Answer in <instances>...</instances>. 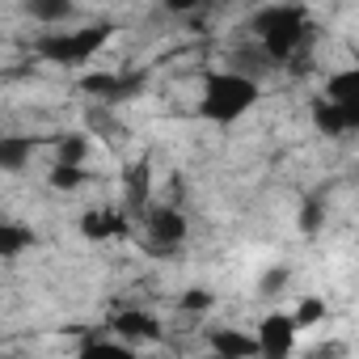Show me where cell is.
Returning <instances> with one entry per match:
<instances>
[{
  "instance_id": "obj_1",
  "label": "cell",
  "mask_w": 359,
  "mask_h": 359,
  "mask_svg": "<svg viewBox=\"0 0 359 359\" xmlns=\"http://www.w3.org/2000/svg\"><path fill=\"white\" fill-rule=\"evenodd\" d=\"M258 102V81L245 72H216L203 81V102L199 114L208 123H237L241 114H250Z\"/></svg>"
},
{
  "instance_id": "obj_2",
  "label": "cell",
  "mask_w": 359,
  "mask_h": 359,
  "mask_svg": "<svg viewBox=\"0 0 359 359\" xmlns=\"http://www.w3.org/2000/svg\"><path fill=\"white\" fill-rule=\"evenodd\" d=\"M304 13L292 9V5H275V9H262L254 18V34L262 39V55L271 64H287L296 55V47L304 43Z\"/></svg>"
},
{
  "instance_id": "obj_3",
  "label": "cell",
  "mask_w": 359,
  "mask_h": 359,
  "mask_svg": "<svg viewBox=\"0 0 359 359\" xmlns=\"http://www.w3.org/2000/svg\"><path fill=\"white\" fill-rule=\"evenodd\" d=\"M110 26H81V30H72V34H47L43 43H39V55L43 60H51V64H64V68H72V64H89L106 43H110Z\"/></svg>"
},
{
  "instance_id": "obj_4",
  "label": "cell",
  "mask_w": 359,
  "mask_h": 359,
  "mask_svg": "<svg viewBox=\"0 0 359 359\" xmlns=\"http://www.w3.org/2000/svg\"><path fill=\"white\" fill-rule=\"evenodd\" d=\"M296 321H292V313H271L262 325H258V351L262 355H271V359H283V355H292L296 351Z\"/></svg>"
},
{
  "instance_id": "obj_5",
  "label": "cell",
  "mask_w": 359,
  "mask_h": 359,
  "mask_svg": "<svg viewBox=\"0 0 359 359\" xmlns=\"http://www.w3.org/2000/svg\"><path fill=\"white\" fill-rule=\"evenodd\" d=\"M187 233H191V224H187V216L177 208H148V237H152V245L173 250V245L187 241Z\"/></svg>"
},
{
  "instance_id": "obj_6",
  "label": "cell",
  "mask_w": 359,
  "mask_h": 359,
  "mask_svg": "<svg viewBox=\"0 0 359 359\" xmlns=\"http://www.w3.org/2000/svg\"><path fill=\"white\" fill-rule=\"evenodd\" d=\"M313 123H317V131H325V135H346V131H355L359 127V106H342V102H317L313 106Z\"/></svg>"
},
{
  "instance_id": "obj_7",
  "label": "cell",
  "mask_w": 359,
  "mask_h": 359,
  "mask_svg": "<svg viewBox=\"0 0 359 359\" xmlns=\"http://www.w3.org/2000/svg\"><path fill=\"white\" fill-rule=\"evenodd\" d=\"M110 330H114L123 342H148V338L161 334V325H156L148 313H140V309H123V313H114V317H110Z\"/></svg>"
},
{
  "instance_id": "obj_8",
  "label": "cell",
  "mask_w": 359,
  "mask_h": 359,
  "mask_svg": "<svg viewBox=\"0 0 359 359\" xmlns=\"http://www.w3.org/2000/svg\"><path fill=\"white\" fill-rule=\"evenodd\" d=\"M81 233H85L89 241L127 237V216H123V212H85V216H81Z\"/></svg>"
},
{
  "instance_id": "obj_9",
  "label": "cell",
  "mask_w": 359,
  "mask_h": 359,
  "mask_svg": "<svg viewBox=\"0 0 359 359\" xmlns=\"http://www.w3.org/2000/svg\"><path fill=\"white\" fill-rule=\"evenodd\" d=\"M34 245V233L18 220H0V258H22Z\"/></svg>"
},
{
  "instance_id": "obj_10",
  "label": "cell",
  "mask_w": 359,
  "mask_h": 359,
  "mask_svg": "<svg viewBox=\"0 0 359 359\" xmlns=\"http://www.w3.org/2000/svg\"><path fill=\"white\" fill-rule=\"evenodd\" d=\"M325 97L330 102H342V106H359V72L355 68H342V72L325 76Z\"/></svg>"
},
{
  "instance_id": "obj_11",
  "label": "cell",
  "mask_w": 359,
  "mask_h": 359,
  "mask_svg": "<svg viewBox=\"0 0 359 359\" xmlns=\"http://www.w3.org/2000/svg\"><path fill=\"white\" fill-rule=\"evenodd\" d=\"M212 351L216 355H229V359H241V355H258V342L237 334V330H216L212 334Z\"/></svg>"
},
{
  "instance_id": "obj_12",
  "label": "cell",
  "mask_w": 359,
  "mask_h": 359,
  "mask_svg": "<svg viewBox=\"0 0 359 359\" xmlns=\"http://www.w3.org/2000/svg\"><path fill=\"white\" fill-rule=\"evenodd\" d=\"M34 152V140L22 135H0V169H26Z\"/></svg>"
},
{
  "instance_id": "obj_13",
  "label": "cell",
  "mask_w": 359,
  "mask_h": 359,
  "mask_svg": "<svg viewBox=\"0 0 359 359\" xmlns=\"http://www.w3.org/2000/svg\"><path fill=\"white\" fill-rule=\"evenodd\" d=\"M85 182H89V169H85V165H64V161L51 165V187H55V191H76V187H85Z\"/></svg>"
},
{
  "instance_id": "obj_14",
  "label": "cell",
  "mask_w": 359,
  "mask_h": 359,
  "mask_svg": "<svg viewBox=\"0 0 359 359\" xmlns=\"http://www.w3.org/2000/svg\"><path fill=\"white\" fill-rule=\"evenodd\" d=\"M81 89H85L89 97H106V102H114V93H118V76H114V72H89V76L81 81Z\"/></svg>"
},
{
  "instance_id": "obj_15",
  "label": "cell",
  "mask_w": 359,
  "mask_h": 359,
  "mask_svg": "<svg viewBox=\"0 0 359 359\" xmlns=\"http://www.w3.org/2000/svg\"><path fill=\"white\" fill-rule=\"evenodd\" d=\"M85 156H89V140L85 135H64L55 144V161H64V165H85Z\"/></svg>"
},
{
  "instance_id": "obj_16",
  "label": "cell",
  "mask_w": 359,
  "mask_h": 359,
  "mask_svg": "<svg viewBox=\"0 0 359 359\" xmlns=\"http://www.w3.org/2000/svg\"><path fill=\"white\" fill-rule=\"evenodd\" d=\"M26 9L39 18V22H64L72 13V0H26Z\"/></svg>"
},
{
  "instance_id": "obj_17",
  "label": "cell",
  "mask_w": 359,
  "mask_h": 359,
  "mask_svg": "<svg viewBox=\"0 0 359 359\" xmlns=\"http://www.w3.org/2000/svg\"><path fill=\"white\" fill-rule=\"evenodd\" d=\"M144 199H148V165H135V169L127 173V203L140 208Z\"/></svg>"
},
{
  "instance_id": "obj_18",
  "label": "cell",
  "mask_w": 359,
  "mask_h": 359,
  "mask_svg": "<svg viewBox=\"0 0 359 359\" xmlns=\"http://www.w3.org/2000/svg\"><path fill=\"white\" fill-rule=\"evenodd\" d=\"M321 317H325V304H321L317 296H304V300L292 309V321H296V325H317Z\"/></svg>"
},
{
  "instance_id": "obj_19",
  "label": "cell",
  "mask_w": 359,
  "mask_h": 359,
  "mask_svg": "<svg viewBox=\"0 0 359 359\" xmlns=\"http://www.w3.org/2000/svg\"><path fill=\"white\" fill-rule=\"evenodd\" d=\"M182 309H191V313H203V309H212V292H203V287L187 292V296H182Z\"/></svg>"
},
{
  "instance_id": "obj_20",
  "label": "cell",
  "mask_w": 359,
  "mask_h": 359,
  "mask_svg": "<svg viewBox=\"0 0 359 359\" xmlns=\"http://www.w3.org/2000/svg\"><path fill=\"white\" fill-rule=\"evenodd\" d=\"M300 229H304V233H317V229H321V203H309V208H304Z\"/></svg>"
},
{
  "instance_id": "obj_21",
  "label": "cell",
  "mask_w": 359,
  "mask_h": 359,
  "mask_svg": "<svg viewBox=\"0 0 359 359\" xmlns=\"http://www.w3.org/2000/svg\"><path fill=\"white\" fill-rule=\"evenodd\" d=\"M161 5H165L169 13H195V9L208 5V0H161Z\"/></svg>"
},
{
  "instance_id": "obj_22",
  "label": "cell",
  "mask_w": 359,
  "mask_h": 359,
  "mask_svg": "<svg viewBox=\"0 0 359 359\" xmlns=\"http://www.w3.org/2000/svg\"><path fill=\"white\" fill-rule=\"evenodd\" d=\"M283 283H287V271H271V275H266V283H262V287H266V296H275V292H279V287H283Z\"/></svg>"
}]
</instances>
